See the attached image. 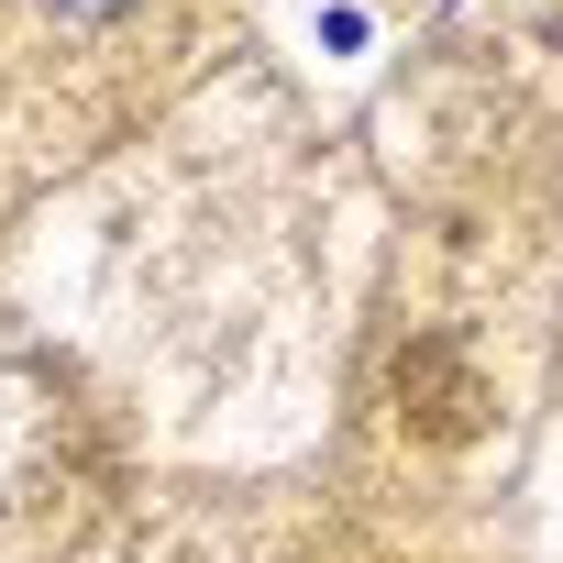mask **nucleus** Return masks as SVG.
I'll return each instance as SVG.
<instances>
[{
    "label": "nucleus",
    "mask_w": 563,
    "mask_h": 563,
    "mask_svg": "<svg viewBox=\"0 0 563 563\" xmlns=\"http://www.w3.org/2000/svg\"><path fill=\"white\" fill-rule=\"evenodd\" d=\"M56 12H122V0H56Z\"/></svg>",
    "instance_id": "nucleus-1"
}]
</instances>
